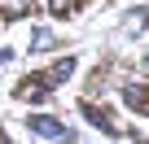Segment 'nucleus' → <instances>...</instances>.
Instances as JSON below:
<instances>
[{
	"label": "nucleus",
	"mask_w": 149,
	"mask_h": 144,
	"mask_svg": "<svg viewBox=\"0 0 149 144\" xmlns=\"http://www.w3.org/2000/svg\"><path fill=\"white\" fill-rule=\"evenodd\" d=\"M0 9H5V13H26L31 0H0Z\"/></svg>",
	"instance_id": "7ed1b4c3"
},
{
	"label": "nucleus",
	"mask_w": 149,
	"mask_h": 144,
	"mask_svg": "<svg viewBox=\"0 0 149 144\" xmlns=\"http://www.w3.org/2000/svg\"><path fill=\"white\" fill-rule=\"evenodd\" d=\"M26 127H31L35 135H48V140H70V127H66V122H57V118H48V114H35Z\"/></svg>",
	"instance_id": "f257e3e1"
},
{
	"label": "nucleus",
	"mask_w": 149,
	"mask_h": 144,
	"mask_svg": "<svg viewBox=\"0 0 149 144\" xmlns=\"http://www.w3.org/2000/svg\"><path fill=\"white\" fill-rule=\"evenodd\" d=\"M48 9H53V13H66V9H70V0H48Z\"/></svg>",
	"instance_id": "20e7f679"
},
{
	"label": "nucleus",
	"mask_w": 149,
	"mask_h": 144,
	"mask_svg": "<svg viewBox=\"0 0 149 144\" xmlns=\"http://www.w3.org/2000/svg\"><path fill=\"white\" fill-rule=\"evenodd\" d=\"M18 96H22V101H44V96H48V79H40V74H31V79H22V88H18Z\"/></svg>",
	"instance_id": "f03ea898"
}]
</instances>
